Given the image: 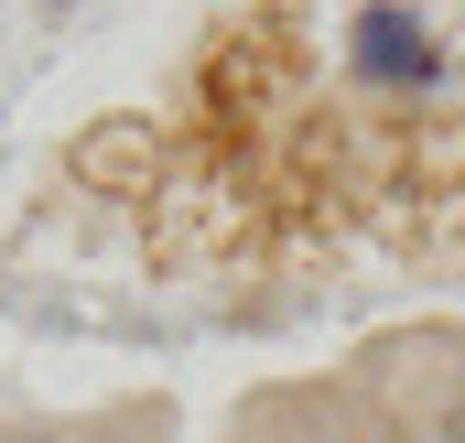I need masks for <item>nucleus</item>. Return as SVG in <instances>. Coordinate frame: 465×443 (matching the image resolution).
<instances>
[{"label": "nucleus", "mask_w": 465, "mask_h": 443, "mask_svg": "<svg viewBox=\"0 0 465 443\" xmlns=\"http://www.w3.org/2000/svg\"><path fill=\"white\" fill-rule=\"evenodd\" d=\"M455 443H465V411H455Z\"/></svg>", "instance_id": "1"}]
</instances>
